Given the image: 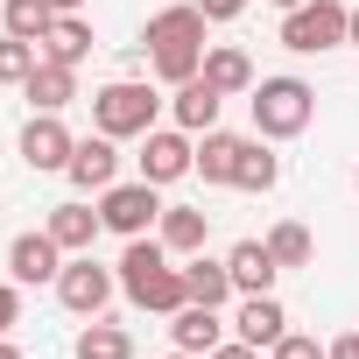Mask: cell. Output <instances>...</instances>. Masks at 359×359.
<instances>
[{"label": "cell", "instance_id": "7", "mask_svg": "<svg viewBox=\"0 0 359 359\" xmlns=\"http://www.w3.org/2000/svg\"><path fill=\"white\" fill-rule=\"evenodd\" d=\"M134 162H141V176H148L155 191H169V184H184V176L198 169V134H184L176 120H169V127H148Z\"/></svg>", "mask_w": 359, "mask_h": 359}, {"label": "cell", "instance_id": "26", "mask_svg": "<svg viewBox=\"0 0 359 359\" xmlns=\"http://www.w3.org/2000/svg\"><path fill=\"white\" fill-rule=\"evenodd\" d=\"M268 254H275V268H310L317 261V240H310L303 219H282V226H268Z\"/></svg>", "mask_w": 359, "mask_h": 359}, {"label": "cell", "instance_id": "6", "mask_svg": "<svg viewBox=\"0 0 359 359\" xmlns=\"http://www.w3.org/2000/svg\"><path fill=\"white\" fill-rule=\"evenodd\" d=\"M50 289H57V303H64L71 317H106V303L120 296V268H99L92 254H71Z\"/></svg>", "mask_w": 359, "mask_h": 359}, {"label": "cell", "instance_id": "16", "mask_svg": "<svg viewBox=\"0 0 359 359\" xmlns=\"http://www.w3.org/2000/svg\"><path fill=\"white\" fill-rule=\"evenodd\" d=\"M22 99H29V113H64L71 99H78V64H36L29 78H22Z\"/></svg>", "mask_w": 359, "mask_h": 359}, {"label": "cell", "instance_id": "23", "mask_svg": "<svg viewBox=\"0 0 359 359\" xmlns=\"http://www.w3.org/2000/svg\"><path fill=\"white\" fill-rule=\"evenodd\" d=\"M36 50H43L50 64H85V57H92V22H85V15H57Z\"/></svg>", "mask_w": 359, "mask_h": 359}, {"label": "cell", "instance_id": "12", "mask_svg": "<svg viewBox=\"0 0 359 359\" xmlns=\"http://www.w3.org/2000/svg\"><path fill=\"white\" fill-rule=\"evenodd\" d=\"M219 113H226V92L198 71V78H184V85H169V120L184 127V134H212L219 127Z\"/></svg>", "mask_w": 359, "mask_h": 359}, {"label": "cell", "instance_id": "29", "mask_svg": "<svg viewBox=\"0 0 359 359\" xmlns=\"http://www.w3.org/2000/svg\"><path fill=\"white\" fill-rule=\"evenodd\" d=\"M15 324H22V282L8 275V282H0V338H8Z\"/></svg>", "mask_w": 359, "mask_h": 359}, {"label": "cell", "instance_id": "34", "mask_svg": "<svg viewBox=\"0 0 359 359\" xmlns=\"http://www.w3.org/2000/svg\"><path fill=\"white\" fill-rule=\"evenodd\" d=\"M50 8H57V15H78V8H85V0H50Z\"/></svg>", "mask_w": 359, "mask_h": 359}, {"label": "cell", "instance_id": "36", "mask_svg": "<svg viewBox=\"0 0 359 359\" xmlns=\"http://www.w3.org/2000/svg\"><path fill=\"white\" fill-rule=\"evenodd\" d=\"M275 8H282V15H289V8H303V0H275Z\"/></svg>", "mask_w": 359, "mask_h": 359}, {"label": "cell", "instance_id": "17", "mask_svg": "<svg viewBox=\"0 0 359 359\" xmlns=\"http://www.w3.org/2000/svg\"><path fill=\"white\" fill-rule=\"evenodd\" d=\"M43 226H50V240H57L64 254H92V240L106 233L99 205H78V198H71V205H50V219H43Z\"/></svg>", "mask_w": 359, "mask_h": 359}, {"label": "cell", "instance_id": "20", "mask_svg": "<svg viewBox=\"0 0 359 359\" xmlns=\"http://www.w3.org/2000/svg\"><path fill=\"white\" fill-rule=\"evenodd\" d=\"M184 289H191V303H212V310L240 303L233 268H226V261H212V254H191V261H184Z\"/></svg>", "mask_w": 359, "mask_h": 359}, {"label": "cell", "instance_id": "32", "mask_svg": "<svg viewBox=\"0 0 359 359\" xmlns=\"http://www.w3.org/2000/svg\"><path fill=\"white\" fill-rule=\"evenodd\" d=\"M331 359H359V331H345V338H331Z\"/></svg>", "mask_w": 359, "mask_h": 359}, {"label": "cell", "instance_id": "37", "mask_svg": "<svg viewBox=\"0 0 359 359\" xmlns=\"http://www.w3.org/2000/svg\"><path fill=\"white\" fill-rule=\"evenodd\" d=\"M169 359H198V352H169Z\"/></svg>", "mask_w": 359, "mask_h": 359}, {"label": "cell", "instance_id": "18", "mask_svg": "<svg viewBox=\"0 0 359 359\" xmlns=\"http://www.w3.org/2000/svg\"><path fill=\"white\" fill-rule=\"evenodd\" d=\"M240 148H247V134H226V127L198 134V169H191V176H205L212 191H233V169H240Z\"/></svg>", "mask_w": 359, "mask_h": 359}, {"label": "cell", "instance_id": "30", "mask_svg": "<svg viewBox=\"0 0 359 359\" xmlns=\"http://www.w3.org/2000/svg\"><path fill=\"white\" fill-rule=\"evenodd\" d=\"M198 8H205V22H240L254 0H198Z\"/></svg>", "mask_w": 359, "mask_h": 359}, {"label": "cell", "instance_id": "11", "mask_svg": "<svg viewBox=\"0 0 359 359\" xmlns=\"http://www.w3.org/2000/svg\"><path fill=\"white\" fill-rule=\"evenodd\" d=\"M64 176H71V191H92V198H99L106 184H120V141H113V134H99V127H92V134H78V148H71V169H64Z\"/></svg>", "mask_w": 359, "mask_h": 359}, {"label": "cell", "instance_id": "4", "mask_svg": "<svg viewBox=\"0 0 359 359\" xmlns=\"http://www.w3.org/2000/svg\"><path fill=\"white\" fill-rule=\"evenodd\" d=\"M247 106H254V134L261 141H296L310 120H317V85L310 78H261L254 92H247Z\"/></svg>", "mask_w": 359, "mask_h": 359}, {"label": "cell", "instance_id": "31", "mask_svg": "<svg viewBox=\"0 0 359 359\" xmlns=\"http://www.w3.org/2000/svg\"><path fill=\"white\" fill-rule=\"evenodd\" d=\"M205 359H261V345H247V338H226L219 352H205Z\"/></svg>", "mask_w": 359, "mask_h": 359}, {"label": "cell", "instance_id": "24", "mask_svg": "<svg viewBox=\"0 0 359 359\" xmlns=\"http://www.w3.org/2000/svg\"><path fill=\"white\" fill-rule=\"evenodd\" d=\"M71 352H78V359H134V331H120V324H106V317H85V331H78Z\"/></svg>", "mask_w": 359, "mask_h": 359}, {"label": "cell", "instance_id": "27", "mask_svg": "<svg viewBox=\"0 0 359 359\" xmlns=\"http://www.w3.org/2000/svg\"><path fill=\"white\" fill-rule=\"evenodd\" d=\"M36 64H43V50H36V43H22V36L0 29V85H22Z\"/></svg>", "mask_w": 359, "mask_h": 359}, {"label": "cell", "instance_id": "3", "mask_svg": "<svg viewBox=\"0 0 359 359\" xmlns=\"http://www.w3.org/2000/svg\"><path fill=\"white\" fill-rule=\"evenodd\" d=\"M162 92L148 85V78H106L99 92H92V127L99 134H113V141H141L148 127H162Z\"/></svg>", "mask_w": 359, "mask_h": 359}, {"label": "cell", "instance_id": "35", "mask_svg": "<svg viewBox=\"0 0 359 359\" xmlns=\"http://www.w3.org/2000/svg\"><path fill=\"white\" fill-rule=\"evenodd\" d=\"M0 359H22V345H15V338H0Z\"/></svg>", "mask_w": 359, "mask_h": 359}, {"label": "cell", "instance_id": "15", "mask_svg": "<svg viewBox=\"0 0 359 359\" xmlns=\"http://www.w3.org/2000/svg\"><path fill=\"white\" fill-rule=\"evenodd\" d=\"M282 331H289V310H282V296H275V289H268V296H240V303H233V338H247V345H261V352H268Z\"/></svg>", "mask_w": 359, "mask_h": 359}, {"label": "cell", "instance_id": "8", "mask_svg": "<svg viewBox=\"0 0 359 359\" xmlns=\"http://www.w3.org/2000/svg\"><path fill=\"white\" fill-rule=\"evenodd\" d=\"M99 219H106V233L141 240V233H155V219H162V191L148 184V176H134V184H106V191H99Z\"/></svg>", "mask_w": 359, "mask_h": 359}, {"label": "cell", "instance_id": "25", "mask_svg": "<svg viewBox=\"0 0 359 359\" xmlns=\"http://www.w3.org/2000/svg\"><path fill=\"white\" fill-rule=\"evenodd\" d=\"M50 22H57L50 0H0V29L22 36V43H43V36H50Z\"/></svg>", "mask_w": 359, "mask_h": 359}, {"label": "cell", "instance_id": "13", "mask_svg": "<svg viewBox=\"0 0 359 359\" xmlns=\"http://www.w3.org/2000/svg\"><path fill=\"white\" fill-rule=\"evenodd\" d=\"M155 240H162L176 261H191V254H205V240H212V212H205V205H162Z\"/></svg>", "mask_w": 359, "mask_h": 359}, {"label": "cell", "instance_id": "5", "mask_svg": "<svg viewBox=\"0 0 359 359\" xmlns=\"http://www.w3.org/2000/svg\"><path fill=\"white\" fill-rule=\"evenodd\" d=\"M345 22H352L345 0H303V8H289V15H282V50H296V57L345 50Z\"/></svg>", "mask_w": 359, "mask_h": 359}, {"label": "cell", "instance_id": "22", "mask_svg": "<svg viewBox=\"0 0 359 359\" xmlns=\"http://www.w3.org/2000/svg\"><path fill=\"white\" fill-rule=\"evenodd\" d=\"M275 184H282V155H275L261 134H247L240 169H233V191H254V198H261V191H275Z\"/></svg>", "mask_w": 359, "mask_h": 359}, {"label": "cell", "instance_id": "9", "mask_svg": "<svg viewBox=\"0 0 359 359\" xmlns=\"http://www.w3.org/2000/svg\"><path fill=\"white\" fill-rule=\"evenodd\" d=\"M71 148H78V134L64 127V113H29V127H22V162H29L36 176H64V169H71Z\"/></svg>", "mask_w": 359, "mask_h": 359}, {"label": "cell", "instance_id": "2", "mask_svg": "<svg viewBox=\"0 0 359 359\" xmlns=\"http://www.w3.org/2000/svg\"><path fill=\"white\" fill-rule=\"evenodd\" d=\"M120 296L134 303V310H155V317H176L191 303V289H184V261H176L155 233H141V240H127V254H120Z\"/></svg>", "mask_w": 359, "mask_h": 359}, {"label": "cell", "instance_id": "33", "mask_svg": "<svg viewBox=\"0 0 359 359\" xmlns=\"http://www.w3.org/2000/svg\"><path fill=\"white\" fill-rule=\"evenodd\" d=\"M345 43H352V50H359V8H352V22H345Z\"/></svg>", "mask_w": 359, "mask_h": 359}, {"label": "cell", "instance_id": "1", "mask_svg": "<svg viewBox=\"0 0 359 359\" xmlns=\"http://www.w3.org/2000/svg\"><path fill=\"white\" fill-rule=\"evenodd\" d=\"M205 8L198 0H176V8H155L148 15V29H141V50H148V71H155V85H184V78H198L205 71Z\"/></svg>", "mask_w": 359, "mask_h": 359}, {"label": "cell", "instance_id": "14", "mask_svg": "<svg viewBox=\"0 0 359 359\" xmlns=\"http://www.w3.org/2000/svg\"><path fill=\"white\" fill-rule=\"evenodd\" d=\"M169 345L176 352H219L226 345V310H212V303H184V310H176L169 317Z\"/></svg>", "mask_w": 359, "mask_h": 359}, {"label": "cell", "instance_id": "19", "mask_svg": "<svg viewBox=\"0 0 359 359\" xmlns=\"http://www.w3.org/2000/svg\"><path fill=\"white\" fill-rule=\"evenodd\" d=\"M226 268H233V289L240 296H268L275 289V254H268V240H240V247H226Z\"/></svg>", "mask_w": 359, "mask_h": 359}, {"label": "cell", "instance_id": "28", "mask_svg": "<svg viewBox=\"0 0 359 359\" xmlns=\"http://www.w3.org/2000/svg\"><path fill=\"white\" fill-rule=\"evenodd\" d=\"M268 359H331V345H317V338H303V331H282V338L268 345Z\"/></svg>", "mask_w": 359, "mask_h": 359}, {"label": "cell", "instance_id": "38", "mask_svg": "<svg viewBox=\"0 0 359 359\" xmlns=\"http://www.w3.org/2000/svg\"><path fill=\"white\" fill-rule=\"evenodd\" d=\"M352 184H359V169H352Z\"/></svg>", "mask_w": 359, "mask_h": 359}, {"label": "cell", "instance_id": "21", "mask_svg": "<svg viewBox=\"0 0 359 359\" xmlns=\"http://www.w3.org/2000/svg\"><path fill=\"white\" fill-rule=\"evenodd\" d=\"M205 78H212L226 99H247V92L261 85V78H254V57L233 50V43H212V50H205Z\"/></svg>", "mask_w": 359, "mask_h": 359}, {"label": "cell", "instance_id": "10", "mask_svg": "<svg viewBox=\"0 0 359 359\" xmlns=\"http://www.w3.org/2000/svg\"><path fill=\"white\" fill-rule=\"evenodd\" d=\"M64 247L50 240V226H36V233H15V247H8V275L22 282V289H43V282H57L64 275Z\"/></svg>", "mask_w": 359, "mask_h": 359}]
</instances>
